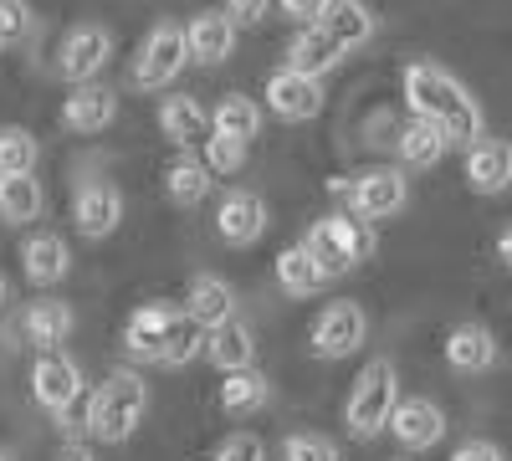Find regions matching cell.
Here are the masks:
<instances>
[{
	"label": "cell",
	"mask_w": 512,
	"mask_h": 461,
	"mask_svg": "<svg viewBox=\"0 0 512 461\" xmlns=\"http://www.w3.org/2000/svg\"><path fill=\"white\" fill-rule=\"evenodd\" d=\"M400 88H405L410 118L436 123L451 144H477V139L487 134L482 103L466 93V82H456L446 67H436V62H410V67L400 72Z\"/></svg>",
	"instance_id": "6da1fadb"
},
{
	"label": "cell",
	"mask_w": 512,
	"mask_h": 461,
	"mask_svg": "<svg viewBox=\"0 0 512 461\" xmlns=\"http://www.w3.org/2000/svg\"><path fill=\"white\" fill-rule=\"evenodd\" d=\"M400 405V369L395 359H384L374 354L359 374H354V385H349V400H344V431L354 441H374L390 431V415Z\"/></svg>",
	"instance_id": "7a4b0ae2"
},
{
	"label": "cell",
	"mask_w": 512,
	"mask_h": 461,
	"mask_svg": "<svg viewBox=\"0 0 512 461\" xmlns=\"http://www.w3.org/2000/svg\"><path fill=\"white\" fill-rule=\"evenodd\" d=\"M149 415V380L134 369H113L108 380L93 390V415H88V436L103 446H123L144 426Z\"/></svg>",
	"instance_id": "3957f363"
},
{
	"label": "cell",
	"mask_w": 512,
	"mask_h": 461,
	"mask_svg": "<svg viewBox=\"0 0 512 461\" xmlns=\"http://www.w3.org/2000/svg\"><path fill=\"white\" fill-rule=\"evenodd\" d=\"M303 246H308V257L318 262V272L333 282V277H349L359 262L374 257V226L349 216V211H333V216H318L303 231Z\"/></svg>",
	"instance_id": "277c9868"
},
{
	"label": "cell",
	"mask_w": 512,
	"mask_h": 461,
	"mask_svg": "<svg viewBox=\"0 0 512 461\" xmlns=\"http://www.w3.org/2000/svg\"><path fill=\"white\" fill-rule=\"evenodd\" d=\"M328 190L344 195L349 216H359V221H390L410 205V180H405V170H390V164H374V170L349 175V180H328Z\"/></svg>",
	"instance_id": "5b68a950"
},
{
	"label": "cell",
	"mask_w": 512,
	"mask_h": 461,
	"mask_svg": "<svg viewBox=\"0 0 512 461\" xmlns=\"http://www.w3.org/2000/svg\"><path fill=\"white\" fill-rule=\"evenodd\" d=\"M185 67H190L185 26L180 21H159V26H149V36L139 41V52H134V88L139 93H164Z\"/></svg>",
	"instance_id": "8992f818"
},
{
	"label": "cell",
	"mask_w": 512,
	"mask_h": 461,
	"mask_svg": "<svg viewBox=\"0 0 512 461\" xmlns=\"http://www.w3.org/2000/svg\"><path fill=\"white\" fill-rule=\"evenodd\" d=\"M72 328H77V313H72V303H62V298H41V303H26L21 313H16V323H11V333L0 344L6 349H62L67 339H72Z\"/></svg>",
	"instance_id": "52a82bcc"
},
{
	"label": "cell",
	"mask_w": 512,
	"mask_h": 461,
	"mask_svg": "<svg viewBox=\"0 0 512 461\" xmlns=\"http://www.w3.org/2000/svg\"><path fill=\"white\" fill-rule=\"evenodd\" d=\"M369 344V313L359 308V303H328L318 318H313V328H308V349H313V359H349V354H359Z\"/></svg>",
	"instance_id": "ba28073f"
},
{
	"label": "cell",
	"mask_w": 512,
	"mask_h": 461,
	"mask_svg": "<svg viewBox=\"0 0 512 461\" xmlns=\"http://www.w3.org/2000/svg\"><path fill=\"white\" fill-rule=\"evenodd\" d=\"M113 57V31L98 26V21H82L62 36L57 47V77L72 82V88H82V82H98V72L108 67Z\"/></svg>",
	"instance_id": "9c48e42d"
},
{
	"label": "cell",
	"mask_w": 512,
	"mask_h": 461,
	"mask_svg": "<svg viewBox=\"0 0 512 461\" xmlns=\"http://www.w3.org/2000/svg\"><path fill=\"white\" fill-rule=\"evenodd\" d=\"M77 390H88V380H82V364L67 354V349H41L31 359V395L41 410H62Z\"/></svg>",
	"instance_id": "30bf717a"
},
{
	"label": "cell",
	"mask_w": 512,
	"mask_h": 461,
	"mask_svg": "<svg viewBox=\"0 0 512 461\" xmlns=\"http://www.w3.org/2000/svg\"><path fill=\"white\" fill-rule=\"evenodd\" d=\"M390 436L400 441V451H431L446 441V410L431 395H400L390 415Z\"/></svg>",
	"instance_id": "8fae6325"
},
{
	"label": "cell",
	"mask_w": 512,
	"mask_h": 461,
	"mask_svg": "<svg viewBox=\"0 0 512 461\" xmlns=\"http://www.w3.org/2000/svg\"><path fill=\"white\" fill-rule=\"evenodd\" d=\"M72 221L88 241H108L123 226V190L113 180H82L72 195Z\"/></svg>",
	"instance_id": "7c38bea8"
},
{
	"label": "cell",
	"mask_w": 512,
	"mask_h": 461,
	"mask_svg": "<svg viewBox=\"0 0 512 461\" xmlns=\"http://www.w3.org/2000/svg\"><path fill=\"white\" fill-rule=\"evenodd\" d=\"M262 98H267V108H272L282 123H313V118L323 113V103H328L323 82L297 77V72H287V67H277V72L267 77Z\"/></svg>",
	"instance_id": "4fadbf2b"
},
{
	"label": "cell",
	"mask_w": 512,
	"mask_h": 461,
	"mask_svg": "<svg viewBox=\"0 0 512 461\" xmlns=\"http://www.w3.org/2000/svg\"><path fill=\"white\" fill-rule=\"evenodd\" d=\"M118 123V88H108V82H82V88H72L62 98V129L67 134H103Z\"/></svg>",
	"instance_id": "5bb4252c"
},
{
	"label": "cell",
	"mask_w": 512,
	"mask_h": 461,
	"mask_svg": "<svg viewBox=\"0 0 512 461\" xmlns=\"http://www.w3.org/2000/svg\"><path fill=\"white\" fill-rule=\"evenodd\" d=\"M236 36L241 31H236V21L226 11H195L185 21V52H190L195 67H221L236 52Z\"/></svg>",
	"instance_id": "9a60e30c"
},
{
	"label": "cell",
	"mask_w": 512,
	"mask_h": 461,
	"mask_svg": "<svg viewBox=\"0 0 512 461\" xmlns=\"http://www.w3.org/2000/svg\"><path fill=\"white\" fill-rule=\"evenodd\" d=\"M338 52H359V47H369L374 41V31H379V21H374V11L364 6V0H323V11H318V21H313Z\"/></svg>",
	"instance_id": "2e32d148"
},
{
	"label": "cell",
	"mask_w": 512,
	"mask_h": 461,
	"mask_svg": "<svg viewBox=\"0 0 512 461\" xmlns=\"http://www.w3.org/2000/svg\"><path fill=\"white\" fill-rule=\"evenodd\" d=\"M216 231L226 246H256L267 236V200L256 190H226L216 205Z\"/></svg>",
	"instance_id": "e0dca14e"
},
{
	"label": "cell",
	"mask_w": 512,
	"mask_h": 461,
	"mask_svg": "<svg viewBox=\"0 0 512 461\" xmlns=\"http://www.w3.org/2000/svg\"><path fill=\"white\" fill-rule=\"evenodd\" d=\"M461 175L477 195H502L512 190V144L507 139H477L466 144V159H461Z\"/></svg>",
	"instance_id": "ac0fdd59"
},
{
	"label": "cell",
	"mask_w": 512,
	"mask_h": 461,
	"mask_svg": "<svg viewBox=\"0 0 512 461\" xmlns=\"http://www.w3.org/2000/svg\"><path fill=\"white\" fill-rule=\"evenodd\" d=\"M21 272L31 287H57L72 272V246L57 231H31L21 241Z\"/></svg>",
	"instance_id": "d6986e66"
},
{
	"label": "cell",
	"mask_w": 512,
	"mask_h": 461,
	"mask_svg": "<svg viewBox=\"0 0 512 461\" xmlns=\"http://www.w3.org/2000/svg\"><path fill=\"white\" fill-rule=\"evenodd\" d=\"M236 308H241V298H236V287H231L226 277H216V272H195V277H190V287H185V313H190L205 333L221 328V323H231Z\"/></svg>",
	"instance_id": "ffe728a7"
},
{
	"label": "cell",
	"mask_w": 512,
	"mask_h": 461,
	"mask_svg": "<svg viewBox=\"0 0 512 461\" xmlns=\"http://www.w3.org/2000/svg\"><path fill=\"white\" fill-rule=\"evenodd\" d=\"M497 359H502V344L487 323H456L446 333V364L456 374H487L497 369Z\"/></svg>",
	"instance_id": "44dd1931"
},
{
	"label": "cell",
	"mask_w": 512,
	"mask_h": 461,
	"mask_svg": "<svg viewBox=\"0 0 512 461\" xmlns=\"http://www.w3.org/2000/svg\"><path fill=\"white\" fill-rule=\"evenodd\" d=\"M159 129H164V139L175 144L180 154H190V149H200L210 139V113L190 93H169L159 103Z\"/></svg>",
	"instance_id": "7402d4cb"
},
{
	"label": "cell",
	"mask_w": 512,
	"mask_h": 461,
	"mask_svg": "<svg viewBox=\"0 0 512 461\" xmlns=\"http://www.w3.org/2000/svg\"><path fill=\"white\" fill-rule=\"evenodd\" d=\"M180 308H169V303H144L128 313V328H123V349L128 359H139V364H159V349H164V333L169 323H175Z\"/></svg>",
	"instance_id": "603a6c76"
},
{
	"label": "cell",
	"mask_w": 512,
	"mask_h": 461,
	"mask_svg": "<svg viewBox=\"0 0 512 461\" xmlns=\"http://www.w3.org/2000/svg\"><path fill=\"white\" fill-rule=\"evenodd\" d=\"M390 144H395L405 170H436V164L446 159V149H451V139L436 129V123H425V118H405Z\"/></svg>",
	"instance_id": "cb8c5ba5"
},
{
	"label": "cell",
	"mask_w": 512,
	"mask_h": 461,
	"mask_svg": "<svg viewBox=\"0 0 512 461\" xmlns=\"http://www.w3.org/2000/svg\"><path fill=\"white\" fill-rule=\"evenodd\" d=\"M205 359L216 364L221 374L256 369V333H251V323L231 318V323H221V328H210V333H205Z\"/></svg>",
	"instance_id": "d4e9b609"
},
{
	"label": "cell",
	"mask_w": 512,
	"mask_h": 461,
	"mask_svg": "<svg viewBox=\"0 0 512 461\" xmlns=\"http://www.w3.org/2000/svg\"><path fill=\"white\" fill-rule=\"evenodd\" d=\"M338 62H344V52H338L318 26H297V36L287 41V72H297V77L323 82L328 72H338Z\"/></svg>",
	"instance_id": "484cf974"
},
{
	"label": "cell",
	"mask_w": 512,
	"mask_h": 461,
	"mask_svg": "<svg viewBox=\"0 0 512 461\" xmlns=\"http://www.w3.org/2000/svg\"><path fill=\"white\" fill-rule=\"evenodd\" d=\"M47 211V190H41L36 175H11L0 180V221L6 226H31Z\"/></svg>",
	"instance_id": "4316f807"
},
{
	"label": "cell",
	"mask_w": 512,
	"mask_h": 461,
	"mask_svg": "<svg viewBox=\"0 0 512 461\" xmlns=\"http://www.w3.org/2000/svg\"><path fill=\"white\" fill-rule=\"evenodd\" d=\"M210 185H216V175H210L195 154H180L164 170V195H169V205H180V211H195V205L210 195Z\"/></svg>",
	"instance_id": "83f0119b"
},
{
	"label": "cell",
	"mask_w": 512,
	"mask_h": 461,
	"mask_svg": "<svg viewBox=\"0 0 512 461\" xmlns=\"http://www.w3.org/2000/svg\"><path fill=\"white\" fill-rule=\"evenodd\" d=\"M267 400H272V380H267L262 369H236V374H226V380H221V410L236 415V421L256 415Z\"/></svg>",
	"instance_id": "f1b7e54d"
},
{
	"label": "cell",
	"mask_w": 512,
	"mask_h": 461,
	"mask_svg": "<svg viewBox=\"0 0 512 461\" xmlns=\"http://www.w3.org/2000/svg\"><path fill=\"white\" fill-rule=\"evenodd\" d=\"M277 287L292 292V298H313V292L328 287V277L318 272V262L308 257V246H303V241L277 251Z\"/></svg>",
	"instance_id": "f546056e"
},
{
	"label": "cell",
	"mask_w": 512,
	"mask_h": 461,
	"mask_svg": "<svg viewBox=\"0 0 512 461\" xmlns=\"http://www.w3.org/2000/svg\"><path fill=\"white\" fill-rule=\"evenodd\" d=\"M210 134L251 144L256 134H262V108H256L251 98H241V93H231V98L216 103V113H210Z\"/></svg>",
	"instance_id": "4dcf8cb0"
},
{
	"label": "cell",
	"mask_w": 512,
	"mask_h": 461,
	"mask_svg": "<svg viewBox=\"0 0 512 461\" xmlns=\"http://www.w3.org/2000/svg\"><path fill=\"white\" fill-rule=\"evenodd\" d=\"M195 359H205V328L180 308L175 323H169V333H164L159 364H164V369H185V364H195Z\"/></svg>",
	"instance_id": "1f68e13d"
},
{
	"label": "cell",
	"mask_w": 512,
	"mask_h": 461,
	"mask_svg": "<svg viewBox=\"0 0 512 461\" xmlns=\"http://www.w3.org/2000/svg\"><path fill=\"white\" fill-rule=\"evenodd\" d=\"M36 164H41V139L31 129H21V123H6L0 129V180L36 175Z\"/></svg>",
	"instance_id": "d6a6232c"
},
{
	"label": "cell",
	"mask_w": 512,
	"mask_h": 461,
	"mask_svg": "<svg viewBox=\"0 0 512 461\" xmlns=\"http://www.w3.org/2000/svg\"><path fill=\"white\" fill-rule=\"evenodd\" d=\"M277 461H344V456H338V446H333L328 436L297 431V436H287V441L277 446Z\"/></svg>",
	"instance_id": "836d02e7"
},
{
	"label": "cell",
	"mask_w": 512,
	"mask_h": 461,
	"mask_svg": "<svg viewBox=\"0 0 512 461\" xmlns=\"http://www.w3.org/2000/svg\"><path fill=\"white\" fill-rule=\"evenodd\" d=\"M200 149H205V159H200V164H205L210 175H236L241 164H246V144H236V139H221V134H210Z\"/></svg>",
	"instance_id": "e575fe53"
},
{
	"label": "cell",
	"mask_w": 512,
	"mask_h": 461,
	"mask_svg": "<svg viewBox=\"0 0 512 461\" xmlns=\"http://www.w3.org/2000/svg\"><path fill=\"white\" fill-rule=\"evenodd\" d=\"M210 461H267V441L256 431H231L216 451H210Z\"/></svg>",
	"instance_id": "d590c367"
},
{
	"label": "cell",
	"mask_w": 512,
	"mask_h": 461,
	"mask_svg": "<svg viewBox=\"0 0 512 461\" xmlns=\"http://www.w3.org/2000/svg\"><path fill=\"white\" fill-rule=\"evenodd\" d=\"M36 31V16H31V6L26 0H0V41H26Z\"/></svg>",
	"instance_id": "8d00e7d4"
},
{
	"label": "cell",
	"mask_w": 512,
	"mask_h": 461,
	"mask_svg": "<svg viewBox=\"0 0 512 461\" xmlns=\"http://www.w3.org/2000/svg\"><path fill=\"white\" fill-rule=\"evenodd\" d=\"M88 415H93V390H77V395L57 410V431H62V436H82V431H88Z\"/></svg>",
	"instance_id": "74e56055"
},
{
	"label": "cell",
	"mask_w": 512,
	"mask_h": 461,
	"mask_svg": "<svg viewBox=\"0 0 512 461\" xmlns=\"http://www.w3.org/2000/svg\"><path fill=\"white\" fill-rule=\"evenodd\" d=\"M231 21H236V31L241 26H256V21H267V11H272V0H226L221 6Z\"/></svg>",
	"instance_id": "f35d334b"
},
{
	"label": "cell",
	"mask_w": 512,
	"mask_h": 461,
	"mask_svg": "<svg viewBox=\"0 0 512 461\" xmlns=\"http://www.w3.org/2000/svg\"><path fill=\"white\" fill-rule=\"evenodd\" d=\"M451 461H507V456H502V446H497V441L472 436V441H461V446L451 451Z\"/></svg>",
	"instance_id": "ab89813d"
},
{
	"label": "cell",
	"mask_w": 512,
	"mask_h": 461,
	"mask_svg": "<svg viewBox=\"0 0 512 461\" xmlns=\"http://www.w3.org/2000/svg\"><path fill=\"white\" fill-rule=\"evenodd\" d=\"M277 6H282L297 26H313V21H318V11H323V0H277Z\"/></svg>",
	"instance_id": "60d3db41"
},
{
	"label": "cell",
	"mask_w": 512,
	"mask_h": 461,
	"mask_svg": "<svg viewBox=\"0 0 512 461\" xmlns=\"http://www.w3.org/2000/svg\"><path fill=\"white\" fill-rule=\"evenodd\" d=\"M57 461H98V456L88 451V441H67V446L57 451Z\"/></svg>",
	"instance_id": "b9f144b4"
},
{
	"label": "cell",
	"mask_w": 512,
	"mask_h": 461,
	"mask_svg": "<svg viewBox=\"0 0 512 461\" xmlns=\"http://www.w3.org/2000/svg\"><path fill=\"white\" fill-rule=\"evenodd\" d=\"M497 257H502V267H512V226L497 236Z\"/></svg>",
	"instance_id": "7bdbcfd3"
},
{
	"label": "cell",
	"mask_w": 512,
	"mask_h": 461,
	"mask_svg": "<svg viewBox=\"0 0 512 461\" xmlns=\"http://www.w3.org/2000/svg\"><path fill=\"white\" fill-rule=\"evenodd\" d=\"M11 303H16V298H11V282L0 277V313H11Z\"/></svg>",
	"instance_id": "ee69618b"
},
{
	"label": "cell",
	"mask_w": 512,
	"mask_h": 461,
	"mask_svg": "<svg viewBox=\"0 0 512 461\" xmlns=\"http://www.w3.org/2000/svg\"><path fill=\"white\" fill-rule=\"evenodd\" d=\"M0 461H11V451H6V446H0Z\"/></svg>",
	"instance_id": "f6af8a7d"
},
{
	"label": "cell",
	"mask_w": 512,
	"mask_h": 461,
	"mask_svg": "<svg viewBox=\"0 0 512 461\" xmlns=\"http://www.w3.org/2000/svg\"><path fill=\"white\" fill-rule=\"evenodd\" d=\"M0 52H6V41H0Z\"/></svg>",
	"instance_id": "bcb514c9"
}]
</instances>
